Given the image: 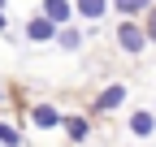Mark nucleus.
Masks as SVG:
<instances>
[{
	"label": "nucleus",
	"instance_id": "nucleus-3",
	"mask_svg": "<svg viewBox=\"0 0 156 147\" xmlns=\"http://www.w3.org/2000/svg\"><path fill=\"white\" fill-rule=\"evenodd\" d=\"M117 104H126V87H122V82H113V87H104L100 95L91 100V113H113Z\"/></svg>",
	"mask_w": 156,
	"mask_h": 147
},
{
	"label": "nucleus",
	"instance_id": "nucleus-5",
	"mask_svg": "<svg viewBox=\"0 0 156 147\" xmlns=\"http://www.w3.org/2000/svg\"><path fill=\"white\" fill-rule=\"evenodd\" d=\"M74 9H78V17L95 22V17H104V13L113 9V0H74Z\"/></svg>",
	"mask_w": 156,
	"mask_h": 147
},
{
	"label": "nucleus",
	"instance_id": "nucleus-13",
	"mask_svg": "<svg viewBox=\"0 0 156 147\" xmlns=\"http://www.w3.org/2000/svg\"><path fill=\"white\" fill-rule=\"evenodd\" d=\"M0 95H5V91H0Z\"/></svg>",
	"mask_w": 156,
	"mask_h": 147
},
{
	"label": "nucleus",
	"instance_id": "nucleus-11",
	"mask_svg": "<svg viewBox=\"0 0 156 147\" xmlns=\"http://www.w3.org/2000/svg\"><path fill=\"white\" fill-rule=\"evenodd\" d=\"M0 143H5V147H17V143H22V134H17L13 125H5V121H0Z\"/></svg>",
	"mask_w": 156,
	"mask_h": 147
},
{
	"label": "nucleus",
	"instance_id": "nucleus-9",
	"mask_svg": "<svg viewBox=\"0 0 156 147\" xmlns=\"http://www.w3.org/2000/svg\"><path fill=\"white\" fill-rule=\"evenodd\" d=\"M65 134H69L74 143H83V138H87V121H83V117H65Z\"/></svg>",
	"mask_w": 156,
	"mask_h": 147
},
{
	"label": "nucleus",
	"instance_id": "nucleus-7",
	"mask_svg": "<svg viewBox=\"0 0 156 147\" xmlns=\"http://www.w3.org/2000/svg\"><path fill=\"white\" fill-rule=\"evenodd\" d=\"M130 130H134V134H139V138H147V134L156 130V117H152V113H143V108H139V113H134V117H130Z\"/></svg>",
	"mask_w": 156,
	"mask_h": 147
},
{
	"label": "nucleus",
	"instance_id": "nucleus-2",
	"mask_svg": "<svg viewBox=\"0 0 156 147\" xmlns=\"http://www.w3.org/2000/svg\"><path fill=\"white\" fill-rule=\"evenodd\" d=\"M56 35H61V26H56L52 17H44V13L26 22V39H35V43H48V39H56Z\"/></svg>",
	"mask_w": 156,
	"mask_h": 147
},
{
	"label": "nucleus",
	"instance_id": "nucleus-1",
	"mask_svg": "<svg viewBox=\"0 0 156 147\" xmlns=\"http://www.w3.org/2000/svg\"><path fill=\"white\" fill-rule=\"evenodd\" d=\"M117 43H122L126 52H143L152 39H147V26H134L130 17H122V26H117Z\"/></svg>",
	"mask_w": 156,
	"mask_h": 147
},
{
	"label": "nucleus",
	"instance_id": "nucleus-4",
	"mask_svg": "<svg viewBox=\"0 0 156 147\" xmlns=\"http://www.w3.org/2000/svg\"><path fill=\"white\" fill-rule=\"evenodd\" d=\"M30 121H35V130H56V125H65V117L56 113L52 104H35L30 108Z\"/></svg>",
	"mask_w": 156,
	"mask_h": 147
},
{
	"label": "nucleus",
	"instance_id": "nucleus-8",
	"mask_svg": "<svg viewBox=\"0 0 156 147\" xmlns=\"http://www.w3.org/2000/svg\"><path fill=\"white\" fill-rule=\"evenodd\" d=\"M152 0H113V9L122 13V17H134V13H147Z\"/></svg>",
	"mask_w": 156,
	"mask_h": 147
},
{
	"label": "nucleus",
	"instance_id": "nucleus-10",
	"mask_svg": "<svg viewBox=\"0 0 156 147\" xmlns=\"http://www.w3.org/2000/svg\"><path fill=\"white\" fill-rule=\"evenodd\" d=\"M56 39H61V48H65V52H78V48H83V35L69 30V26H61V35H56Z\"/></svg>",
	"mask_w": 156,
	"mask_h": 147
},
{
	"label": "nucleus",
	"instance_id": "nucleus-12",
	"mask_svg": "<svg viewBox=\"0 0 156 147\" xmlns=\"http://www.w3.org/2000/svg\"><path fill=\"white\" fill-rule=\"evenodd\" d=\"M143 26H147V39H152V43H156V9H152V13H147V22H143Z\"/></svg>",
	"mask_w": 156,
	"mask_h": 147
},
{
	"label": "nucleus",
	"instance_id": "nucleus-6",
	"mask_svg": "<svg viewBox=\"0 0 156 147\" xmlns=\"http://www.w3.org/2000/svg\"><path fill=\"white\" fill-rule=\"evenodd\" d=\"M39 13L52 17L56 26H65V22H69V13H74V5H69V0H44V9H39Z\"/></svg>",
	"mask_w": 156,
	"mask_h": 147
}]
</instances>
